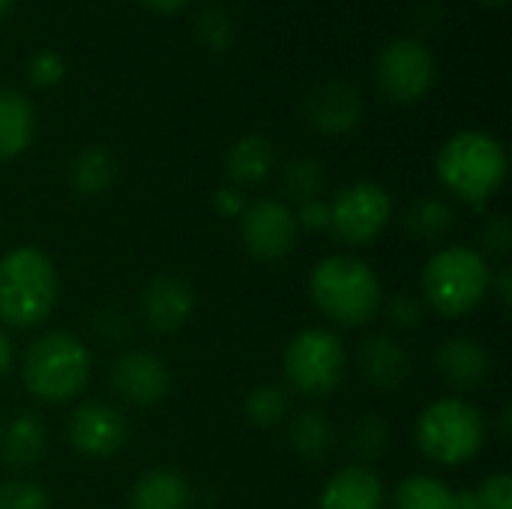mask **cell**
Masks as SVG:
<instances>
[{
  "label": "cell",
  "mask_w": 512,
  "mask_h": 509,
  "mask_svg": "<svg viewBox=\"0 0 512 509\" xmlns=\"http://www.w3.org/2000/svg\"><path fill=\"white\" fill-rule=\"evenodd\" d=\"M453 225H456V213L441 198H423L405 216V231L417 240H426V243L447 237L453 231Z\"/></svg>",
  "instance_id": "d4e9b609"
},
{
  "label": "cell",
  "mask_w": 512,
  "mask_h": 509,
  "mask_svg": "<svg viewBox=\"0 0 512 509\" xmlns=\"http://www.w3.org/2000/svg\"><path fill=\"white\" fill-rule=\"evenodd\" d=\"M345 366H348V354L342 339L324 327L300 330L288 342L282 357L288 387H294L300 396L309 399H324L336 393V387L345 378Z\"/></svg>",
  "instance_id": "52a82bcc"
},
{
  "label": "cell",
  "mask_w": 512,
  "mask_h": 509,
  "mask_svg": "<svg viewBox=\"0 0 512 509\" xmlns=\"http://www.w3.org/2000/svg\"><path fill=\"white\" fill-rule=\"evenodd\" d=\"M246 204H249V201H246L243 192L234 189V186H222V189H216V195H213V207H216V213L225 216V219H240L243 210H246Z\"/></svg>",
  "instance_id": "8d00e7d4"
},
{
  "label": "cell",
  "mask_w": 512,
  "mask_h": 509,
  "mask_svg": "<svg viewBox=\"0 0 512 509\" xmlns=\"http://www.w3.org/2000/svg\"><path fill=\"white\" fill-rule=\"evenodd\" d=\"M276 150L264 135H243L225 153V174L237 186H258L270 177Z\"/></svg>",
  "instance_id": "44dd1931"
},
{
  "label": "cell",
  "mask_w": 512,
  "mask_h": 509,
  "mask_svg": "<svg viewBox=\"0 0 512 509\" xmlns=\"http://www.w3.org/2000/svg\"><path fill=\"white\" fill-rule=\"evenodd\" d=\"M66 72V63L57 51H39L27 60V78L36 87H54Z\"/></svg>",
  "instance_id": "e575fe53"
},
{
  "label": "cell",
  "mask_w": 512,
  "mask_h": 509,
  "mask_svg": "<svg viewBox=\"0 0 512 509\" xmlns=\"http://www.w3.org/2000/svg\"><path fill=\"white\" fill-rule=\"evenodd\" d=\"M288 411H291V396L282 384H258L243 399V414L258 429L279 426L288 417Z\"/></svg>",
  "instance_id": "484cf974"
},
{
  "label": "cell",
  "mask_w": 512,
  "mask_h": 509,
  "mask_svg": "<svg viewBox=\"0 0 512 509\" xmlns=\"http://www.w3.org/2000/svg\"><path fill=\"white\" fill-rule=\"evenodd\" d=\"M438 180L465 204L483 210L507 180V153L489 132H456L435 159Z\"/></svg>",
  "instance_id": "7a4b0ae2"
},
{
  "label": "cell",
  "mask_w": 512,
  "mask_h": 509,
  "mask_svg": "<svg viewBox=\"0 0 512 509\" xmlns=\"http://www.w3.org/2000/svg\"><path fill=\"white\" fill-rule=\"evenodd\" d=\"M0 509H51V501L39 483L3 480L0 483Z\"/></svg>",
  "instance_id": "f546056e"
},
{
  "label": "cell",
  "mask_w": 512,
  "mask_h": 509,
  "mask_svg": "<svg viewBox=\"0 0 512 509\" xmlns=\"http://www.w3.org/2000/svg\"><path fill=\"white\" fill-rule=\"evenodd\" d=\"M195 315V288L174 273L153 276L141 291V318L153 333H177Z\"/></svg>",
  "instance_id": "4fadbf2b"
},
{
  "label": "cell",
  "mask_w": 512,
  "mask_h": 509,
  "mask_svg": "<svg viewBox=\"0 0 512 509\" xmlns=\"http://www.w3.org/2000/svg\"><path fill=\"white\" fill-rule=\"evenodd\" d=\"M297 231L294 210L276 198H258L246 204L240 216V240L246 252L264 264L288 258L297 246Z\"/></svg>",
  "instance_id": "30bf717a"
},
{
  "label": "cell",
  "mask_w": 512,
  "mask_h": 509,
  "mask_svg": "<svg viewBox=\"0 0 512 509\" xmlns=\"http://www.w3.org/2000/svg\"><path fill=\"white\" fill-rule=\"evenodd\" d=\"M90 351L87 345L69 333V330H51L39 339H33L21 360V381L24 390L45 402V405H63L90 381Z\"/></svg>",
  "instance_id": "277c9868"
},
{
  "label": "cell",
  "mask_w": 512,
  "mask_h": 509,
  "mask_svg": "<svg viewBox=\"0 0 512 509\" xmlns=\"http://www.w3.org/2000/svg\"><path fill=\"white\" fill-rule=\"evenodd\" d=\"M12 6H15V0H0V18H3Z\"/></svg>",
  "instance_id": "b9f144b4"
},
{
  "label": "cell",
  "mask_w": 512,
  "mask_h": 509,
  "mask_svg": "<svg viewBox=\"0 0 512 509\" xmlns=\"http://www.w3.org/2000/svg\"><path fill=\"white\" fill-rule=\"evenodd\" d=\"M135 324L129 318V312L117 309V306H105L93 315V333L102 339V342H111V345H120L132 336Z\"/></svg>",
  "instance_id": "1f68e13d"
},
{
  "label": "cell",
  "mask_w": 512,
  "mask_h": 509,
  "mask_svg": "<svg viewBox=\"0 0 512 509\" xmlns=\"http://www.w3.org/2000/svg\"><path fill=\"white\" fill-rule=\"evenodd\" d=\"M309 294L315 309L342 327L369 324L384 303L375 270L351 255H330L318 261L309 276Z\"/></svg>",
  "instance_id": "3957f363"
},
{
  "label": "cell",
  "mask_w": 512,
  "mask_h": 509,
  "mask_svg": "<svg viewBox=\"0 0 512 509\" xmlns=\"http://www.w3.org/2000/svg\"><path fill=\"white\" fill-rule=\"evenodd\" d=\"M309 126L321 135H345L363 117V99L348 81H327L315 87L303 105Z\"/></svg>",
  "instance_id": "9a60e30c"
},
{
  "label": "cell",
  "mask_w": 512,
  "mask_h": 509,
  "mask_svg": "<svg viewBox=\"0 0 512 509\" xmlns=\"http://www.w3.org/2000/svg\"><path fill=\"white\" fill-rule=\"evenodd\" d=\"M480 3H486V6H504L507 0H480Z\"/></svg>",
  "instance_id": "7bdbcfd3"
},
{
  "label": "cell",
  "mask_w": 512,
  "mask_h": 509,
  "mask_svg": "<svg viewBox=\"0 0 512 509\" xmlns=\"http://www.w3.org/2000/svg\"><path fill=\"white\" fill-rule=\"evenodd\" d=\"M375 78L390 102H417L435 84V57L420 39H393L375 60Z\"/></svg>",
  "instance_id": "9c48e42d"
},
{
  "label": "cell",
  "mask_w": 512,
  "mask_h": 509,
  "mask_svg": "<svg viewBox=\"0 0 512 509\" xmlns=\"http://www.w3.org/2000/svg\"><path fill=\"white\" fill-rule=\"evenodd\" d=\"M387 321L396 327V330H414V327H420L423 324V318H426V303H423V297H417V294H396L390 303H387Z\"/></svg>",
  "instance_id": "d6a6232c"
},
{
  "label": "cell",
  "mask_w": 512,
  "mask_h": 509,
  "mask_svg": "<svg viewBox=\"0 0 512 509\" xmlns=\"http://www.w3.org/2000/svg\"><path fill=\"white\" fill-rule=\"evenodd\" d=\"M66 438L78 456L102 462V459L117 456L129 444L132 423L111 402H84L81 408L69 414Z\"/></svg>",
  "instance_id": "8fae6325"
},
{
  "label": "cell",
  "mask_w": 512,
  "mask_h": 509,
  "mask_svg": "<svg viewBox=\"0 0 512 509\" xmlns=\"http://www.w3.org/2000/svg\"><path fill=\"white\" fill-rule=\"evenodd\" d=\"M111 390L135 408H150L168 396L171 372L162 357L150 351H129L111 369Z\"/></svg>",
  "instance_id": "7c38bea8"
},
{
  "label": "cell",
  "mask_w": 512,
  "mask_h": 509,
  "mask_svg": "<svg viewBox=\"0 0 512 509\" xmlns=\"http://www.w3.org/2000/svg\"><path fill=\"white\" fill-rule=\"evenodd\" d=\"M435 369L456 393H474L492 375V357L477 339L453 336L435 351Z\"/></svg>",
  "instance_id": "2e32d148"
},
{
  "label": "cell",
  "mask_w": 512,
  "mask_h": 509,
  "mask_svg": "<svg viewBox=\"0 0 512 509\" xmlns=\"http://www.w3.org/2000/svg\"><path fill=\"white\" fill-rule=\"evenodd\" d=\"M195 30H198V39L210 48H228L234 42V24L225 9L201 12V18L195 21Z\"/></svg>",
  "instance_id": "4dcf8cb0"
},
{
  "label": "cell",
  "mask_w": 512,
  "mask_h": 509,
  "mask_svg": "<svg viewBox=\"0 0 512 509\" xmlns=\"http://www.w3.org/2000/svg\"><path fill=\"white\" fill-rule=\"evenodd\" d=\"M393 509H456V492L429 474H411L396 486Z\"/></svg>",
  "instance_id": "cb8c5ba5"
},
{
  "label": "cell",
  "mask_w": 512,
  "mask_h": 509,
  "mask_svg": "<svg viewBox=\"0 0 512 509\" xmlns=\"http://www.w3.org/2000/svg\"><path fill=\"white\" fill-rule=\"evenodd\" d=\"M288 447L309 465H321L330 459L336 447V426L318 408H303L288 423Z\"/></svg>",
  "instance_id": "ffe728a7"
},
{
  "label": "cell",
  "mask_w": 512,
  "mask_h": 509,
  "mask_svg": "<svg viewBox=\"0 0 512 509\" xmlns=\"http://www.w3.org/2000/svg\"><path fill=\"white\" fill-rule=\"evenodd\" d=\"M420 453L444 468L471 462L486 444V420L462 396H444L423 408L414 426Z\"/></svg>",
  "instance_id": "8992f818"
},
{
  "label": "cell",
  "mask_w": 512,
  "mask_h": 509,
  "mask_svg": "<svg viewBox=\"0 0 512 509\" xmlns=\"http://www.w3.org/2000/svg\"><path fill=\"white\" fill-rule=\"evenodd\" d=\"M36 132V114L33 105L15 93V90H0V162L21 156Z\"/></svg>",
  "instance_id": "7402d4cb"
},
{
  "label": "cell",
  "mask_w": 512,
  "mask_h": 509,
  "mask_svg": "<svg viewBox=\"0 0 512 509\" xmlns=\"http://www.w3.org/2000/svg\"><path fill=\"white\" fill-rule=\"evenodd\" d=\"M489 291H495V294H498V300H501V306H504V309H510V303H512L510 267H501V270H498V276H492V288H489Z\"/></svg>",
  "instance_id": "74e56055"
},
{
  "label": "cell",
  "mask_w": 512,
  "mask_h": 509,
  "mask_svg": "<svg viewBox=\"0 0 512 509\" xmlns=\"http://www.w3.org/2000/svg\"><path fill=\"white\" fill-rule=\"evenodd\" d=\"M48 453V429L36 414H15L0 429V462L12 471L36 468Z\"/></svg>",
  "instance_id": "ac0fdd59"
},
{
  "label": "cell",
  "mask_w": 512,
  "mask_h": 509,
  "mask_svg": "<svg viewBox=\"0 0 512 509\" xmlns=\"http://www.w3.org/2000/svg\"><path fill=\"white\" fill-rule=\"evenodd\" d=\"M357 366H360L363 381L378 393H396L411 378V354H408V348L399 339L387 336V333H372V336H366L360 342Z\"/></svg>",
  "instance_id": "5bb4252c"
},
{
  "label": "cell",
  "mask_w": 512,
  "mask_h": 509,
  "mask_svg": "<svg viewBox=\"0 0 512 509\" xmlns=\"http://www.w3.org/2000/svg\"><path fill=\"white\" fill-rule=\"evenodd\" d=\"M456 509H512V477L492 474L477 489L456 492Z\"/></svg>",
  "instance_id": "f1b7e54d"
},
{
  "label": "cell",
  "mask_w": 512,
  "mask_h": 509,
  "mask_svg": "<svg viewBox=\"0 0 512 509\" xmlns=\"http://www.w3.org/2000/svg\"><path fill=\"white\" fill-rule=\"evenodd\" d=\"M147 9H153V12H162V15H168V12H177V9H183L189 0H141Z\"/></svg>",
  "instance_id": "ab89813d"
},
{
  "label": "cell",
  "mask_w": 512,
  "mask_h": 509,
  "mask_svg": "<svg viewBox=\"0 0 512 509\" xmlns=\"http://www.w3.org/2000/svg\"><path fill=\"white\" fill-rule=\"evenodd\" d=\"M60 297L51 258L36 246H15L0 258V321L30 330L48 321Z\"/></svg>",
  "instance_id": "6da1fadb"
},
{
  "label": "cell",
  "mask_w": 512,
  "mask_h": 509,
  "mask_svg": "<svg viewBox=\"0 0 512 509\" xmlns=\"http://www.w3.org/2000/svg\"><path fill=\"white\" fill-rule=\"evenodd\" d=\"M483 249H486L492 258H498V261H504V258L510 255L512 225L507 213H492V216H486V222H483Z\"/></svg>",
  "instance_id": "836d02e7"
},
{
  "label": "cell",
  "mask_w": 512,
  "mask_h": 509,
  "mask_svg": "<svg viewBox=\"0 0 512 509\" xmlns=\"http://www.w3.org/2000/svg\"><path fill=\"white\" fill-rule=\"evenodd\" d=\"M282 189L297 204L318 198L324 189V165L312 156H300V159L288 162L285 174H282Z\"/></svg>",
  "instance_id": "83f0119b"
},
{
  "label": "cell",
  "mask_w": 512,
  "mask_h": 509,
  "mask_svg": "<svg viewBox=\"0 0 512 509\" xmlns=\"http://www.w3.org/2000/svg\"><path fill=\"white\" fill-rule=\"evenodd\" d=\"M393 216V198L381 183L360 180L330 201V231L345 246L375 243Z\"/></svg>",
  "instance_id": "ba28073f"
},
{
  "label": "cell",
  "mask_w": 512,
  "mask_h": 509,
  "mask_svg": "<svg viewBox=\"0 0 512 509\" xmlns=\"http://www.w3.org/2000/svg\"><path fill=\"white\" fill-rule=\"evenodd\" d=\"M12 363H15V348H12L9 336L0 330V378L12 369Z\"/></svg>",
  "instance_id": "f35d334b"
},
{
  "label": "cell",
  "mask_w": 512,
  "mask_h": 509,
  "mask_svg": "<svg viewBox=\"0 0 512 509\" xmlns=\"http://www.w3.org/2000/svg\"><path fill=\"white\" fill-rule=\"evenodd\" d=\"M351 450L360 459V465L378 462L390 450V426L378 414H360L351 426Z\"/></svg>",
  "instance_id": "4316f807"
},
{
  "label": "cell",
  "mask_w": 512,
  "mask_h": 509,
  "mask_svg": "<svg viewBox=\"0 0 512 509\" xmlns=\"http://www.w3.org/2000/svg\"><path fill=\"white\" fill-rule=\"evenodd\" d=\"M297 228H306V231H327L330 228V204L321 201V198H312V201H303L297 204Z\"/></svg>",
  "instance_id": "d590c367"
},
{
  "label": "cell",
  "mask_w": 512,
  "mask_h": 509,
  "mask_svg": "<svg viewBox=\"0 0 512 509\" xmlns=\"http://www.w3.org/2000/svg\"><path fill=\"white\" fill-rule=\"evenodd\" d=\"M384 480L369 465H345L321 489L318 509H384Z\"/></svg>",
  "instance_id": "e0dca14e"
},
{
  "label": "cell",
  "mask_w": 512,
  "mask_h": 509,
  "mask_svg": "<svg viewBox=\"0 0 512 509\" xmlns=\"http://www.w3.org/2000/svg\"><path fill=\"white\" fill-rule=\"evenodd\" d=\"M498 435H501V441H510V435H512V411H510V408H501V423H498Z\"/></svg>",
  "instance_id": "60d3db41"
},
{
  "label": "cell",
  "mask_w": 512,
  "mask_h": 509,
  "mask_svg": "<svg viewBox=\"0 0 512 509\" xmlns=\"http://www.w3.org/2000/svg\"><path fill=\"white\" fill-rule=\"evenodd\" d=\"M189 501V480L171 468H150L129 489V509H189Z\"/></svg>",
  "instance_id": "d6986e66"
},
{
  "label": "cell",
  "mask_w": 512,
  "mask_h": 509,
  "mask_svg": "<svg viewBox=\"0 0 512 509\" xmlns=\"http://www.w3.org/2000/svg\"><path fill=\"white\" fill-rule=\"evenodd\" d=\"M492 288L486 255L468 246L438 249L423 267V303L444 318L471 315Z\"/></svg>",
  "instance_id": "5b68a950"
},
{
  "label": "cell",
  "mask_w": 512,
  "mask_h": 509,
  "mask_svg": "<svg viewBox=\"0 0 512 509\" xmlns=\"http://www.w3.org/2000/svg\"><path fill=\"white\" fill-rule=\"evenodd\" d=\"M114 177H117V165L105 147H84L69 162V186L84 198H96L108 192Z\"/></svg>",
  "instance_id": "603a6c76"
}]
</instances>
